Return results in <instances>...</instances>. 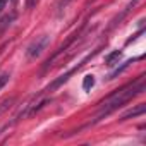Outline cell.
I'll return each instance as SVG.
<instances>
[{
  "label": "cell",
  "mask_w": 146,
  "mask_h": 146,
  "mask_svg": "<svg viewBox=\"0 0 146 146\" xmlns=\"http://www.w3.org/2000/svg\"><path fill=\"white\" fill-rule=\"evenodd\" d=\"M144 88H146V84H144V74H143V76H139L136 81H132V83L125 84L124 88H120V90L113 91L112 95H108L105 100H102V102L98 103V105H100V113H98V117H96V122L102 120L103 117L110 115L112 112H115V110L120 108L122 105H125V103H127L129 100H132L134 96L141 95V93L144 91Z\"/></svg>",
  "instance_id": "obj_1"
},
{
  "label": "cell",
  "mask_w": 146,
  "mask_h": 146,
  "mask_svg": "<svg viewBox=\"0 0 146 146\" xmlns=\"http://www.w3.org/2000/svg\"><path fill=\"white\" fill-rule=\"evenodd\" d=\"M98 52H100V50H95L93 53H90L88 57H84V58H83V60H81L79 64H76L74 67H72V69H69L67 72H64V74H60V76H58V78H57L55 81H52V83H50V84H48V86H46V88H45V90L41 91V93H52V91L58 90V88H60V86H62L64 83H67V81H69V78H70L72 74H74V72H78V70H79V69H81L83 65H86V62H88V60H91V58H93V57H95V55H96Z\"/></svg>",
  "instance_id": "obj_2"
},
{
  "label": "cell",
  "mask_w": 146,
  "mask_h": 146,
  "mask_svg": "<svg viewBox=\"0 0 146 146\" xmlns=\"http://www.w3.org/2000/svg\"><path fill=\"white\" fill-rule=\"evenodd\" d=\"M48 45H50V36H48V35L38 36L36 40L31 41V45H29L28 50H26L28 58H36V57H40V55L43 53V50H46Z\"/></svg>",
  "instance_id": "obj_3"
},
{
  "label": "cell",
  "mask_w": 146,
  "mask_h": 146,
  "mask_svg": "<svg viewBox=\"0 0 146 146\" xmlns=\"http://www.w3.org/2000/svg\"><path fill=\"white\" fill-rule=\"evenodd\" d=\"M16 12H11V14H7V16H4L2 19H0V36H2L9 28H11V24L14 23V19H16Z\"/></svg>",
  "instance_id": "obj_4"
},
{
  "label": "cell",
  "mask_w": 146,
  "mask_h": 146,
  "mask_svg": "<svg viewBox=\"0 0 146 146\" xmlns=\"http://www.w3.org/2000/svg\"><path fill=\"white\" fill-rule=\"evenodd\" d=\"M136 2H137V0H134V2H131V4H129V5H127V7H125V9H124V11H122L120 14H119V16H115V17H113V21H112V24H110V29H112V28H115V26H117V24H119V23H120V21H122V19H124V17H125L127 14H129V12H131V9H132V7L136 5Z\"/></svg>",
  "instance_id": "obj_5"
},
{
  "label": "cell",
  "mask_w": 146,
  "mask_h": 146,
  "mask_svg": "<svg viewBox=\"0 0 146 146\" xmlns=\"http://www.w3.org/2000/svg\"><path fill=\"white\" fill-rule=\"evenodd\" d=\"M137 58L141 60L143 57H137ZM137 58H134V60H137ZM134 60H127V62H124V64H122L120 67H117V69H115V70L112 72V74H108V76H107V79H108V81H112V79H115V78H117L119 74H122V72H124V70H125V69H127V67H129V65H131L132 62H134Z\"/></svg>",
  "instance_id": "obj_6"
},
{
  "label": "cell",
  "mask_w": 146,
  "mask_h": 146,
  "mask_svg": "<svg viewBox=\"0 0 146 146\" xmlns=\"http://www.w3.org/2000/svg\"><path fill=\"white\" fill-rule=\"evenodd\" d=\"M144 110H146V107H144V103H141V105H137L136 108H132V110L125 112V113L122 115V120H125V119H131V117H137V115H143V113H144Z\"/></svg>",
  "instance_id": "obj_7"
},
{
  "label": "cell",
  "mask_w": 146,
  "mask_h": 146,
  "mask_svg": "<svg viewBox=\"0 0 146 146\" xmlns=\"http://www.w3.org/2000/svg\"><path fill=\"white\" fill-rule=\"evenodd\" d=\"M120 57H122V52H120V50H115V52H112V53H108V55L105 57V64L110 65V67H113V65L119 62Z\"/></svg>",
  "instance_id": "obj_8"
},
{
  "label": "cell",
  "mask_w": 146,
  "mask_h": 146,
  "mask_svg": "<svg viewBox=\"0 0 146 146\" xmlns=\"http://www.w3.org/2000/svg\"><path fill=\"white\" fill-rule=\"evenodd\" d=\"M93 86H95V76H93V74H86L84 79H83V90L90 91Z\"/></svg>",
  "instance_id": "obj_9"
},
{
  "label": "cell",
  "mask_w": 146,
  "mask_h": 146,
  "mask_svg": "<svg viewBox=\"0 0 146 146\" xmlns=\"http://www.w3.org/2000/svg\"><path fill=\"white\" fill-rule=\"evenodd\" d=\"M14 102H16L14 98H7V100H4L2 103H0V113H4L5 110H9V108H11V105H12Z\"/></svg>",
  "instance_id": "obj_10"
},
{
  "label": "cell",
  "mask_w": 146,
  "mask_h": 146,
  "mask_svg": "<svg viewBox=\"0 0 146 146\" xmlns=\"http://www.w3.org/2000/svg\"><path fill=\"white\" fill-rule=\"evenodd\" d=\"M9 79H11V74H9V72H4V74H0V90H2V88L9 83Z\"/></svg>",
  "instance_id": "obj_11"
},
{
  "label": "cell",
  "mask_w": 146,
  "mask_h": 146,
  "mask_svg": "<svg viewBox=\"0 0 146 146\" xmlns=\"http://www.w3.org/2000/svg\"><path fill=\"white\" fill-rule=\"evenodd\" d=\"M36 4H38V0H26V7L31 11V9H35L36 7Z\"/></svg>",
  "instance_id": "obj_12"
},
{
  "label": "cell",
  "mask_w": 146,
  "mask_h": 146,
  "mask_svg": "<svg viewBox=\"0 0 146 146\" xmlns=\"http://www.w3.org/2000/svg\"><path fill=\"white\" fill-rule=\"evenodd\" d=\"M70 2H72V0H60V2H58V9H60V11H62V9H65Z\"/></svg>",
  "instance_id": "obj_13"
},
{
  "label": "cell",
  "mask_w": 146,
  "mask_h": 146,
  "mask_svg": "<svg viewBox=\"0 0 146 146\" xmlns=\"http://www.w3.org/2000/svg\"><path fill=\"white\" fill-rule=\"evenodd\" d=\"M5 4H7V0H0V12L4 11V7H5Z\"/></svg>",
  "instance_id": "obj_14"
},
{
  "label": "cell",
  "mask_w": 146,
  "mask_h": 146,
  "mask_svg": "<svg viewBox=\"0 0 146 146\" xmlns=\"http://www.w3.org/2000/svg\"><path fill=\"white\" fill-rule=\"evenodd\" d=\"M11 2H12V4H17V0H11Z\"/></svg>",
  "instance_id": "obj_15"
}]
</instances>
